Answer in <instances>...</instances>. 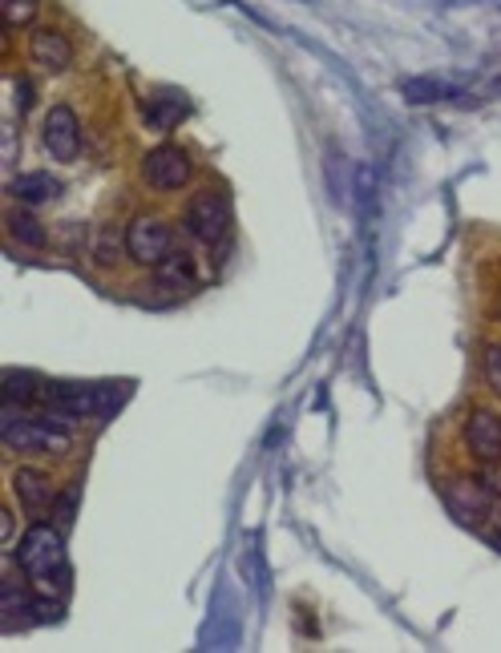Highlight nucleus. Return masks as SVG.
<instances>
[{
  "mask_svg": "<svg viewBox=\"0 0 501 653\" xmlns=\"http://www.w3.org/2000/svg\"><path fill=\"white\" fill-rule=\"evenodd\" d=\"M16 93H21V98H16V110H21V113L33 110V93H37V89H33V81H25V77H21V81H16Z\"/></svg>",
  "mask_w": 501,
  "mask_h": 653,
  "instance_id": "aec40b11",
  "label": "nucleus"
},
{
  "mask_svg": "<svg viewBox=\"0 0 501 653\" xmlns=\"http://www.w3.org/2000/svg\"><path fill=\"white\" fill-rule=\"evenodd\" d=\"M89 255H93V262H101V267L122 262L125 255H130V247H125V226H118V223L93 226V235H89Z\"/></svg>",
  "mask_w": 501,
  "mask_h": 653,
  "instance_id": "f3484780",
  "label": "nucleus"
},
{
  "mask_svg": "<svg viewBox=\"0 0 501 653\" xmlns=\"http://www.w3.org/2000/svg\"><path fill=\"white\" fill-rule=\"evenodd\" d=\"M9 194L21 202V206H45V202H53V198L62 194V182L53 178V173H21L13 185H9Z\"/></svg>",
  "mask_w": 501,
  "mask_h": 653,
  "instance_id": "dca6fc26",
  "label": "nucleus"
},
{
  "mask_svg": "<svg viewBox=\"0 0 501 653\" xmlns=\"http://www.w3.org/2000/svg\"><path fill=\"white\" fill-rule=\"evenodd\" d=\"M461 440H465V452H469L481 469H498L501 464V416L493 407H474V412L465 416Z\"/></svg>",
  "mask_w": 501,
  "mask_h": 653,
  "instance_id": "0eeeda50",
  "label": "nucleus"
},
{
  "mask_svg": "<svg viewBox=\"0 0 501 653\" xmlns=\"http://www.w3.org/2000/svg\"><path fill=\"white\" fill-rule=\"evenodd\" d=\"M125 247H130V259L138 262V267H158L175 250L170 223L158 218V214H138L134 223L125 226Z\"/></svg>",
  "mask_w": 501,
  "mask_h": 653,
  "instance_id": "423d86ee",
  "label": "nucleus"
},
{
  "mask_svg": "<svg viewBox=\"0 0 501 653\" xmlns=\"http://www.w3.org/2000/svg\"><path fill=\"white\" fill-rule=\"evenodd\" d=\"M151 286L154 291H166V295H187L194 286V259L190 250H170L158 267H151Z\"/></svg>",
  "mask_w": 501,
  "mask_h": 653,
  "instance_id": "f8f14e48",
  "label": "nucleus"
},
{
  "mask_svg": "<svg viewBox=\"0 0 501 653\" xmlns=\"http://www.w3.org/2000/svg\"><path fill=\"white\" fill-rule=\"evenodd\" d=\"M481 368H486V383L493 387V395L501 399V344H489L486 347V359H481Z\"/></svg>",
  "mask_w": 501,
  "mask_h": 653,
  "instance_id": "6ab92c4d",
  "label": "nucleus"
},
{
  "mask_svg": "<svg viewBox=\"0 0 501 653\" xmlns=\"http://www.w3.org/2000/svg\"><path fill=\"white\" fill-rule=\"evenodd\" d=\"M445 505H449V513L457 520L477 525V520H486L489 513L498 508V493L489 488L486 472H481L477 481H453L449 488H445Z\"/></svg>",
  "mask_w": 501,
  "mask_h": 653,
  "instance_id": "6e6552de",
  "label": "nucleus"
},
{
  "mask_svg": "<svg viewBox=\"0 0 501 653\" xmlns=\"http://www.w3.org/2000/svg\"><path fill=\"white\" fill-rule=\"evenodd\" d=\"M125 383H49L45 412L65 428H77L81 419L110 416L113 407L125 399Z\"/></svg>",
  "mask_w": 501,
  "mask_h": 653,
  "instance_id": "f03ea898",
  "label": "nucleus"
},
{
  "mask_svg": "<svg viewBox=\"0 0 501 653\" xmlns=\"http://www.w3.org/2000/svg\"><path fill=\"white\" fill-rule=\"evenodd\" d=\"M41 142H45L53 161H74L77 154H81V122H77L74 105H53V110L45 113Z\"/></svg>",
  "mask_w": 501,
  "mask_h": 653,
  "instance_id": "1a4fd4ad",
  "label": "nucleus"
},
{
  "mask_svg": "<svg viewBox=\"0 0 501 653\" xmlns=\"http://www.w3.org/2000/svg\"><path fill=\"white\" fill-rule=\"evenodd\" d=\"M486 537H489V544H493V549L501 553V525H498V529H489Z\"/></svg>",
  "mask_w": 501,
  "mask_h": 653,
  "instance_id": "4be33fe9",
  "label": "nucleus"
},
{
  "mask_svg": "<svg viewBox=\"0 0 501 653\" xmlns=\"http://www.w3.org/2000/svg\"><path fill=\"white\" fill-rule=\"evenodd\" d=\"M4 226H9V243H16V247H25V250H41L45 243H49V235H45V226L37 223L33 206H21V202L9 206Z\"/></svg>",
  "mask_w": 501,
  "mask_h": 653,
  "instance_id": "2eb2a0df",
  "label": "nucleus"
},
{
  "mask_svg": "<svg viewBox=\"0 0 501 653\" xmlns=\"http://www.w3.org/2000/svg\"><path fill=\"white\" fill-rule=\"evenodd\" d=\"M45 395H49V383L33 375V371H4V404L21 407V412H33V407H45Z\"/></svg>",
  "mask_w": 501,
  "mask_h": 653,
  "instance_id": "ddd939ff",
  "label": "nucleus"
},
{
  "mask_svg": "<svg viewBox=\"0 0 501 653\" xmlns=\"http://www.w3.org/2000/svg\"><path fill=\"white\" fill-rule=\"evenodd\" d=\"M142 182L158 190V194H170V190H182V185L194 178V158H190V149L182 146H154L142 154Z\"/></svg>",
  "mask_w": 501,
  "mask_h": 653,
  "instance_id": "39448f33",
  "label": "nucleus"
},
{
  "mask_svg": "<svg viewBox=\"0 0 501 653\" xmlns=\"http://www.w3.org/2000/svg\"><path fill=\"white\" fill-rule=\"evenodd\" d=\"M498 315H501V311H498Z\"/></svg>",
  "mask_w": 501,
  "mask_h": 653,
  "instance_id": "b1692460",
  "label": "nucleus"
},
{
  "mask_svg": "<svg viewBox=\"0 0 501 653\" xmlns=\"http://www.w3.org/2000/svg\"><path fill=\"white\" fill-rule=\"evenodd\" d=\"M182 230H187L199 247H219L231 230V198L219 185H202L199 194H190L182 206Z\"/></svg>",
  "mask_w": 501,
  "mask_h": 653,
  "instance_id": "20e7f679",
  "label": "nucleus"
},
{
  "mask_svg": "<svg viewBox=\"0 0 501 653\" xmlns=\"http://www.w3.org/2000/svg\"><path fill=\"white\" fill-rule=\"evenodd\" d=\"M0 13L9 29H29L33 16L41 13V0H0Z\"/></svg>",
  "mask_w": 501,
  "mask_h": 653,
  "instance_id": "a211bd4d",
  "label": "nucleus"
},
{
  "mask_svg": "<svg viewBox=\"0 0 501 653\" xmlns=\"http://www.w3.org/2000/svg\"><path fill=\"white\" fill-rule=\"evenodd\" d=\"M13 496H16V505L25 508L29 517H45V513L57 505V484H53L49 472H41V469H16Z\"/></svg>",
  "mask_w": 501,
  "mask_h": 653,
  "instance_id": "9d476101",
  "label": "nucleus"
},
{
  "mask_svg": "<svg viewBox=\"0 0 501 653\" xmlns=\"http://www.w3.org/2000/svg\"><path fill=\"white\" fill-rule=\"evenodd\" d=\"M16 565L29 577V585L45 597H62L69 589V565H65V537L57 532V525H29L21 544L13 549Z\"/></svg>",
  "mask_w": 501,
  "mask_h": 653,
  "instance_id": "f257e3e1",
  "label": "nucleus"
},
{
  "mask_svg": "<svg viewBox=\"0 0 501 653\" xmlns=\"http://www.w3.org/2000/svg\"><path fill=\"white\" fill-rule=\"evenodd\" d=\"M187 113H190V101L182 98V93H154V98L146 101L142 117H146V130L166 134V130H178Z\"/></svg>",
  "mask_w": 501,
  "mask_h": 653,
  "instance_id": "4468645a",
  "label": "nucleus"
},
{
  "mask_svg": "<svg viewBox=\"0 0 501 653\" xmlns=\"http://www.w3.org/2000/svg\"><path fill=\"white\" fill-rule=\"evenodd\" d=\"M29 53H33V61H37L41 69H49V74H65V69L74 65V41L53 25L37 29V33L29 37Z\"/></svg>",
  "mask_w": 501,
  "mask_h": 653,
  "instance_id": "9b49d317",
  "label": "nucleus"
},
{
  "mask_svg": "<svg viewBox=\"0 0 501 653\" xmlns=\"http://www.w3.org/2000/svg\"><path fill=\"white\" fill-rule=\"evenodd\" d=\"M13 532H16L13 508H4V517H0V541H4V549H13Z\"/></svg>",
  "mask_w": 501,
  "mask_h": 653,
  "instance_id": "412c9836",
  "label": "nucleus"
},
{
  "mask_svg": "<svg viewBox=\"0 0 501 653\" xmlns=\"http://www.w3.org/2000/svg\"><path fill=\"white\" fill-rule=\"evenodd\" d=\"M0 436L13 452H41V457H69L74 452V428H65L49 412H21V407L4 404V424Z\"/></svg>",
  "mask_w": 501,
  "mask_h": 653,
  "instance_id": "7ed1b4c3",
  "label": "nucleus"
},
{
  "mask_svg": "<svg viewBox=\"0 0 501 653\" xmlns=\"http://www.w3.org/2000/svg\"><path fill=\"white\" fill-rule=\"evenodd\" d=\"M481 472H489V469H481ZM486 481H489V476H486ZM489 488L498 493V505H501V481H489Z\"/></svg>",
  "mask_w": 501,
  "mask_h": 653,
  "instance_id": "5701e85b",
  "label": "nucleus"
}]
</instances>
